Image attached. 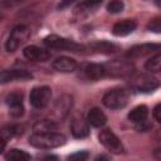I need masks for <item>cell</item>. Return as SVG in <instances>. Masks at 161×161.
Masks as SVG:
<instances>
[{
    "mask_svg": "<svg viewBox=\"0 0 161 161\" xmlns=\"http://www.w3.org/2000/svg\"><path fill=\"white\" fill-rule=\"evenodd\" d=\"M137 26V23L132 19H125L116 23L112 28V34L116 36H126L131 34Z\"/></svg>",
    "mask_w": 161,
    "mask_h": 161,
    "instance_id": "5bb4252c",
    "label": "cell"
},
{
    "mask_svg": "<svg viewBox=\"0 0 161 161\" xmlns=\"http://www.w3.org/2000/svg\"><path fill=\"white\" fill-rule=\"evenodd\" d=\"M44 161H59V160L55 156H48V157L44 158Z\"/></svg>",
    "mask_w": 161,
    "mask_h": 161,
    "instance_id": "4dcf8cb0",
    "label": "cell"
},
{
    "mask_svg": "<svg viewBox=\"0 0 161 161\" xmlns=\"http://www.w3.org/2000/svg\"><path fill=\"white\" fill-rule=\"evenodd\" d=\"M147 30L151 33H161V16H156L153 19H151L147 24Z\"/></svg>",
    "mask_w": 161,
    "mask_h": 161,
    "instance_id": "484cf974",
    "label": "cell"
},
{
    "mask_svg": "<svg viewBox=\"0 0 161 161\" xmlns=\"http://www.w3.org/2000/svg\"><path fill=\"white\" fill-rule=\"evenodd\" d=\"M87 121L93 127H102V126L106 125L107 117H106V114L99 108H96L94 107V108L89 109V112L87 114Z\"/></svg>",
    "mask_w": 161,
    "mask_h": 161,
    "instance_id": "ac0fdd59",
    "label": "cell"
},
{
    "mask_svg": "<svg viewBox=\"0 0 161 161\" xmlns=\"http://www.w3.org/2000/svg\"><path fill=\"white\" fill-rule=\"evenodd\" d=\"M156 4H157V5H158V6H161V3H160V1H157V3H156Z\"/></svg>",
    "mask_w": 161,
    "mask_h": 161,
    "instance_id": "1f68e13d",
    "label": "cell"
},
{
    "mask_svg": "<svg viewBox=\"0 0 161 161\" xmlns=\"http://www.w3.org/2000/svg\"><path fill=\"white\" fill-rule=\"evenodd\" d=\"M31 78L33 74L25 69H4L0 74V82L3 84L13 80H26Z\"/></svg>",
    "mask_w": 161,
    "mask_h": 161,
    "instance_id": "8fae6325",
    "label": "cell"
},
{
    "mask_svg": "<svg viewBox=\"0 0 161 161\" xmlns=\"http://www.w3.org/2000/svg\"><path fill=\"white\" fill-rule=\"evenodd\" d=\"M19 133V127L18 126H6L3 128L1 131V137H3V142L5 143V141L8 138H11L14 135Z\"/></svg>",
    "mask_w": 161,
    "mask_h": 161,
    "instance_id": "cb8c5ba5",
    "label": "cell"
},
{
    "mask_svg": "<svg viewBox=\"0 0 161 161\" xmlns=\"http://www.w3.org/2000/svg\"><path fill=\"white\" fill-rule=\"evenodd\" d=\"M70 107H72V98L69 96H63L57 99L54 106V113L58 117H64L70 109Z\"/></svg>",
    "mask_w": 161,
    "mask_h": 161,
    "instance_id": "d6986e66",
    "label": "cell"
},
{
    "mask_svg": "<svg viewBox=\"0 0 161 161\" xmlns=\"http://www.w3.org/2000/svg\"><path fill=\"white\" fill-rule=\"evenodd\" d=\"M83 72L86 77L91 80H98L106 75V70L103 64H97V63H87L83 65Z\"/></svg>",
    "mask_w": 161,
    "mask_h": 161,
    "instance_id": "9a60e30c",
    "label": "cell"
},
{
    "mask_svg": "<svg viewBox=\"0 0 161 161\" xmlns=\"http://www.w3.org/2000/svg\"><path fill=\"white\" fill-rule=\"evenodd\" d=\"M29 145L35 148H55L65 143L67 138L64 135L58 132H47V133H33L29 137Z\"/></svg>",
    "mask_w": 161,
    "mask_h": 161,
    "instance_id": "6da1fadb",
    "label": "cell"
},
{
    "mask_svg": "<svg viewBox=\"0 0 161 161\" xmlns=\"http://www.w3.org/2000/svg\"><path fill=\"white\" fill-rule=\"evenodd\" d=\"M91 48L97 52V53H104V54H109V53H114L118 50V47L113 43H109V42H104V40H101V42H96L91 45Z\"/></svg>",
    "mask_w": 161,
    "mask_h": 161,
    "instance_id": "44dd1931",
    "label": "cell"
},
{
    "mask_svg": "<svg viewBox=\"0 0 161 161\" xmlns=\"http://www.w3.org/2000/svg\"><path fill=\"white\" fill-rule=\"evenodd\" d=\"M131 87L142 93H148L160 87V82L150 74H136L131 78Z\"/></svg>",
    "mask_w": 161,
    "mask_h": 161,
    "instance_id": "5b68a950",
    "label": "cell"
},
{
    "mask_svg": "<svg viewBox=\"0 0 161 161\" xmlns=\"http://www.w3.org/2000/svg\"><path fill=\"white\" fill-rule=\"evenodd\" d=\"M101 3H93V1H86V3H80L78 6H77V13H89L92 11L93 9H96L97 6H99Z\"/></svg>",
    "mask_w": 161,
    "mask_h": 161,
    "instance_id": "d4e9b609",
    "label": "cell"
},
{
    "mask_svg": "<svg viewBox=\"0 0 161 161\" xmlns=\"http://www.w3.org/2000/svg\"><path fill=\"white\" fill-rule=\"evenodd\" d=\"M102 101L109 109H121L128 103V92L123 88H112L104 93Z\"/></svg>",
    "mask_w": 161,
    "mask_h": 161,
    "instance_id": "3957f363",
    "label": "cell"
},
{
    "mask_svg": "<svg viewBox=\"0 0 161 161\" xmlns=\"http://www.w3.org/2000/svg\"><path fill=\"white\" fill-rule=\"evenodd\" d=\"M53 67H54V69H57L59 72L69 73V72L75 70L77 62L73 58H69V57H59L53 62Z\"/></svg>",
    "mask_w": 161,
    "mask_h": 161,
    "instance_id": "2e32d148",
    "label": "cell"
},
{
    "mask_svg": "<svg viewBox=\"0 0 161 161\" xmlns=\"http://www.w3.org/2000/svg\"><path fill=\"white\" fill-rule=\"evenodd\" d=\"M98 140L112 153H121L123 151L122 142L109 128H103L98 135Z\"/></svg>",
    "mask_w": 161,
    "mask_h": 161,
    "instance_id": "52a82bcc",
    "label": "cell"
},
{
    "mask_svg": "<svg viewBox=\"0 0 161 161\" xmlns=\"http://www.w3.org/2000/svg\"><path fill=\"white\" fill-rule=\"evenodd\" d=\"M88 121L83 118V116L80 114H75L73 116L72 121H70V131L72 135L77 138H84L88 136L89 133V127H88Z\"/></svg>",
    "mask_w": 161,
    "mask_h": 161,
    "instance_id": "30bf717a",
    "label": "cell"
},
{
    "mask_svg": "<svg viewBox=\"0 0 161 161\" xmlns=\"http://www.w3.org/2000/svg\"><path fill=\"white\" fill-rule=\"evenodd\" d=\"M145 68L148 72H160L161 70V53H157L156 55L151 57L145 63Z\"/></svg>",
    "mask_w": 161,
    "mask_h": 161,
    "instance_id": "603a6c76",
    "label": "cell"
},
{
    "mask_svg": "<svg viewBox=\"0 0 161 161\" xmlns=\"http://www.w3.org/2000/svg\"><path fill=\"white\" fill-rule=\"evenodd\" d=\"M52 98V91L49 87H35L31 89L29 101L34 108H44L49 104Z\"/></svg>",
    "mask_w": 161,
    "mask_h": 161,
    "instance_id": "ba28073f",
    "label": "cell"
},
{
    "mask_svg": "<svg viewBox=\"0 0 161 161\" xmlns=\"http://www.w3.org/2000/svg\"><path fill=\"white\" fill-rule=\"evenodd\" d=\"M44 45L49 49H57V50H65V52H72V53H79L83 52L84 47L63 36L59 35H49L44 38L43 40Z\"/></svg>",
    "mask_w": 161,
    "mask_h": 161,
    "instance_id": "7a4b0ae2",
    "label": "cell"
},
{
    "mask_svg": "<svg viewBox=\"0 0 161 161\" xmlns=\"http://www.w3.org/2000/svg\"><path fill=\"white\" fill-rule=\"evenodd\" d=\"M89 157L88 151H77L67 157V161H87Z\"/></svg>",
    "mask_w": 161,
    "mask_h": 161,
    "instance_id": "4316f807",
    "label": "cell"
},
{
    "mask_svg": "<svg viewBox=\"0 0 161 161\" xmlns=\"http://www.w3.org/2000/svg\"><path fill=\"white\" fill-rule=\"evenodd\" d=\"M94 161H111V160H109V157H108V156H106V155H101V156L96 157V160H94Z\"/></svg>",
    "mask_w": 161,
    "mask_h": 161,
    "instance_id": "f546056e",
    "label": "cell"
},
{
    "mask_svg": "<svg viewBox=\"0 0 161 161\" xmlns=\"http://www.w3.org/2000/svg\"><path fill=\"white\" fill-rule=\"evenodd\" d=\"M147 116H148L147 107L146 106H137L128 113V119L132 123H135L136 126H138V125L147 122Z\"/></svg>",
    "mask_w": 161,
    "mask_h": 161,
    "instance_id": "e0dca14e",
    "label": "cell"
},
{
    "mask_svg": "<svg viewBox=\"0 0 161 161\" xmlns=\"http://www.w3.org/2000/svg\"><path fill=\"white\" fill-rule=\"evenodd\" d=\"M29 36H30V30H29L28 26L16 25L11 30V33H10L8 40H6V44H5L6 50L8 52H15L21 44H24L28 40Z\"/></svg>",
    "mask_w": 161,
    "mask_h": 161,
    "instance_id": "277c9868",
    "label": "cell"
},
{
    "mask_svg": "<svg viewBox=\"0 0 161 161\" xmlns=\"http://www.w3.org/2000/svg\"><path fill=\"white\" fill-rule=\"evenodd\" d=\"M5 103L9 107V113L13 117H20L24 113V106H23V94L19 92H11L8 93L5 97Z\"/></svg>",
    "mask_w": 161,
    "mask_h": 161,
    "instance_id": "9c48e42d",
    "label": "cell"
},
{
    "mask_svg": "<svg viewBox=\"0 0 161 161\" xmlns=\"http://www.w3.org/2000/svg\"><path fill=\"white\" fill-rule=\"evenodd\" d=\"M5 161H30V155L23 150L11 148L4 155Z\"/></svg>",
    "mask_w": 161,
    "mask_h": 161,
    "instance_id": "7402d4cb",
    "label": "cell"
},
{
    "mask_svg": "<svg viewBox=\"0 0 161 161\" xmlns=\"http://www.w3.org/2000/svg\"><path fill=\"white\" fill-rule=\"evenodd\" d=\"M58 128V125L55 121L49 119H42L34 123L33 131L34 133H47V132H55Z\"/></svg>",
    "mask_w": 161,
    "mask_h": 161,
    "instance_id": "ffe728a7",
    "label": "cell"
},
{
    "mask_svg": "<svg viewBox=\"0 0 161 161\" xmlns=\"http://www.w3.org/2000/svg\"><path fill=\"white\" fill-rule=\"evenodd\" d=\"M161 49V44H153V43H147V44H141V45H135L127 52V57L130 58H140L145 57L147 54H151L156 50Z\"/></svg>",
    "mask_w": 161,
    "mask_h": 161,
    "instance_id": "4fadbf2b",
    "label": "cell"
},
{
    "mask_svg": "<svg viewBox=\"0 0 161 161\" xmlns=\"http://www.w3.org/2000/svg\"><path fill=\"white\" fill-rule=\"evenodd\" d=\"M106 75L111 77H126L128 74H132L133 65L128 60H111L106 64H103Z\"/></svg>",
    "mask_w": 161,
    "mask_h": 161,
    "instance_id": "8992f818",
    "label": "cell"
},
{
    "mask_svg": "<svg viewBox=\"0 0 161 161\" xmlns=\"http://www.w3.org/2000/svg\"><path fill=\"white\" fill-rule=\"evenodd\" d=\"M23 53L26 59L33 60V62H45L50 58V53L48 50L42 49L35 45H29V47L24 48Z\"/></svg>",
    "mask_w": 161,
    "mask_h": 161,
    "instance_id": "7c38bea8",
    "label": "cell"
},
{
    "mask_svg": "<svg viewBox=\"0 0 161 161\" xmlns=\"http://www.w3.org/2000/svg\"><path fill=\"white\" fill-rule=\"evenodd\" d=\"M153 117H155V119H156L157 122L161 123V103L157 104V106L153 108Z\"/></svg>",
    "mask_w": 161,
    "mask_h": 161,
    "instance_id": "f1b7e54d",
    "label": "cell"
},
{
    "mask_svg": "<svg viewBox=\"0 0 161 161\" xmlns=\"http://www.w3.org/2000/svg\"><path fill=\"white\" fill-rule=\"evenodd\" d=\"M123 3L122 1H111L107 4V11L111 13V14H117V13H121L123 10Z\"/></svg>",
    "mask_w": 161,
    "mask_h": 161,
    "instance_id": "83f0119b",
    "label": "cell"
}]
</instances>
